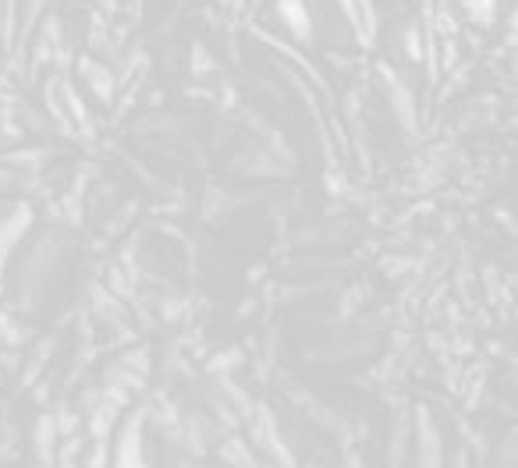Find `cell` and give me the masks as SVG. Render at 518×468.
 Segmentation results:
<instances>
[{
  "label": "cell",
  "instance_id": "obj_1",
  "mask_svg": "<svg viewBox=\"0 0 518 468\" xmlns=\"http://www.w3.org/2000/svg\"><path fill=\"white\" fill-rule=\"evenodd\" d=\"M277 18L299 43H313V18L306 0H277Z\"/></svg>",
  "mask_w": 518,
  "mask_h": 468
},
{
  "label": "cell",
  "instance_id": "obj_2",
  "mask_svg": "<svg viewBox=\"0 0 518 468\" xmlns=\"http://www.w3.org/2000/svg\"><path fill=\"white\" fill-rule=\"evenodd\" d=\"M249 4H259V0H249Z\"/></svg>",
  "mask_w": 518,
  "mask_h": 468
}]
</instances>
